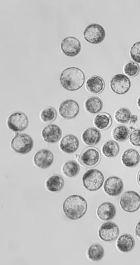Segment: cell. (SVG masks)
I'll list each match as a JSON object with an SVG mask.
<instances>
[{
    "label": "cell",
    "instance_id": "cell-21",
    "mask_svg": "<svg viewBox=\"0 0 140 265\" xmlns=\"http://www.w3.org/2000/svg\"><path fill=\"white\" fill-rule=\"evenodd\" d=\"M135 239L132 235L124 234L118 239L117 247L122 253H130L135 246Z\"/></svg>",
    "mask_w": 140,
    "mask_h": 265
},
{
    "label": "cell",
    "instance_id": "cell-5",
    "mask_svg": "<svg viewBox=\"0 0 140 265\" xmlns=\"http://www.w3.org/2000/svg\"><path fill=\"white\" fill-rule=\"evenodd\" d=\"M120 205L122 210L134 213L140 208V196L134 191H127L122 195Z\"/></svg>",
    "mask_w": 140,
    "mask_h": 265
},
{
    "label": "cell",
    "instance_id": "cell-37",
    "mask_svg": "<svg viewBox=\"0 0 140 265\" xmlns=\"http://www.w3.org/2000/svg\"><path fill=\"white\" fill-rule=\"evenodd\" d=\"M137 103H138V107H139L140 108V97L138 99Z\"/></svg>",
    "mask_w": 140,
    "mask_h": 265
},
{
    "label": "cell",
    "instance_id": "cell-33",
    "mask_svg": "<svg viewBox=\"0 0 140 265\" xmlns=\"http://www.w3.org/2000/svg\"><path fill=\"white\" fill-rule=\"evenodd\" d=\"M130 142L132 146H140V129H136L131 132Z\"/></svg>",
    "mask_w": 140,
    "mask_h": 265
},
{
    "label": "cell",
    "instance_id": "cell-23",
    "mask_svg": "<svg viewBox=\"0 0 140 265\" xmlns=\"http://www.w3.org/2000/svg\"><path fill=\"white\" fill-rule=\"evenodd\" d=\"M112 124L111 116L106 112L98 114L94 119V124L96 128L101 130L108 129Z\"/></svg>",
    "mask_w": 140,
    "mask_h": 265
},
{
    "label": "cell",
    "instance_id": "cell-14",
    "mask_svg": "<svg viewBox=\"0 0 140 265\" xmlns=\"http://www.w3.org/2000/svg\"><path fill=\"white\" fill-rule=\"evenodd\" d=\"M54 154L51 150L42 149L38 151L33 158V162L36 167L40 169H47L54 163Z\"/></svg>",
    "mask_w": 140,
    "mask_h": 265
},
{
    "label": "cell",
    "instance_id": "cell-9",
    "mask_svg": "<svg viewBox=\"0 0 140 265\" xmlns=\"http://www.w3.org/2000/svg\"><path fill=\"white\" fill-rule=\"evenodd\" d=\"M99 238L105 242H115L120 234L119 226L115 223L108 222L101 224L98 232Z\"/></svg>",
    "mask_w": 140,
    "mask_h": 265
},
{
    "label": "cell",
    "instance_id": "cell-22",
    "mask_svg": "<svg viewBox=\"0 0 140 265\" xmlns=\"http://www.w3.org/2000/svg\"><path fill=\"white\" fill-rule=\"evenodd\" d=\"M64 180L58 174L50 176L46 181V188L51 193L59 192L64 188Z\"/></svg>",
    "mask_w": 140,
    "mask_h": 265
},
{
    "label": "cell",
    "instance_id": "cell-1",
    "mask_svg": "<svg viewBox=\"0 0 140 265\" xmlns=\"http://www.w3.org/2000/svg\"><path fill=\"white\" fill-rule=\"evenodd\" d=\"M88 202L79 195H72L64 200L63 211L66 218L71 220H78L86 215Z\"/></svg>",
    "mask_w": 140,
    "mask_h": 265
},
{
    "label": "cell",
    "instance_id": "cell-18",
    "mask_svg": "<svg viewBox=\"0 0 140 265\" xmlns=\"http://www.w3.org/2000/svg\"><path fill=\"white\" fill-rule=\"evenodd\" d=\"M121 161L122 164L128 168L137 167L140 162L139 152L135 149H128L122 156Z\"/></svg>",
    "mask_w": 140,
    "mask_h": 265
},
{
    "label": "cell",
    "instance_id": "cell-17",
    "mask_svg": "<svg viewBox=\"0 0 140 265\" xmlns=\"http://www.w3.org/2000/svg\"><path fill=\"white\" fill-rule=\"evenodd\" d=\"M117 209L115 205L110 202H105L101 204L97 209V215L99 220L108 222L115 218Z\"/></svg>",
    "mask_w": 140,
    "mask_h": 265
},
{
    "label": "cell",
    "instance_id": "cell-20",
    "mask_svg": "<svg viewBox=\"0 0 140 265\" xmlns=\"http://www.w3.org/2000/svg\"><path fill=\"white\" fill-rule=\"evenodd\" d=\"M105 82L104 79L100 76L95 75L90 77L86 83V88L89 93L91 94H100L104 91Z\"/></svg>",
    "mask_w": 140,
    "mask_h": 265
},
{
    "label": "cell",
    "instance_id": "cell-13",
    "mask_svg": "<svg viewBox=\"0 0 140 265\" xmlns=\"http://www.w3.org/2000/svg\"><path fill=\"white\" fill-rule=\"evenodd\" d=\"M103 189L105 194L107 196H118L122 192L124 183L119 177H110L105 182Z\"/></svg>",
    "mask_w": 140,
    "mask_h": 265
},
{
    "label": "cell",
    "instance_id": "cell-19",
    "mask_svg": "<svg viewBox=\"0 0 140 265\" xmlns=\"http://www.w3.org/2000/svg\"><path fill=\"white\" fill-rule=\"evenodd\" d=\"M82 141L86 145L89 146H95L100 143L101 133L95 128H89L83 132Z\"/></svg>",
    "mask_w": 140,
    "mask_h": 265
},
{
    "label": "cell",
    "instance_id": "cell-8",
    "mask_svg": "<svg viewBox=\"0 0 140 265\" xmlns=\"http://www.w3.org/2000/svg\"><path fill=\"white\" fill-rule=\"evenodd\" d=\"M85 40L92 44H99L105 40L106 33L101 25L93 23L88 25L84 31Z\"/></svg>",
    "mask_w": 140,
    "mask_h": 265
},
{
    "label": "cell",
    "instance_id": "cell-3",
    "mask_svg": "<svg viewBox=\"0 0 140 265\" xmlns=\"http://www.w3.org/2000/svg\"><path fill=\"white\" fill-rule=\"evenodd\" d=\"M105 177L100 170L91 169L85 173L82 178V183L85 188L91 191L99 190L103 186Z\"/></svg>",
    "mask_w": 140,
    "mask_h": 265
},
{
    "label": "cell",
    "instance_id": "cell-28",
    "mask_svg": "<svg viewBox=\"0 0 140 265\" xmlns=\"http://www.w3.org/2000/svg\"><path fill=\"white\" fill-rule=\"evenodd\" d=\"M129 135L130 132L128 128L122 125L116 127L112 131V139L120 143L126 141L128 139Z\"/></svg>",
    "mask_w": 140,
    "mask_h": 265
},
{
    "label": "cell",
    "instance_id": "cell-10",
    "mask_svg": "<svg viewBox=\"0 0 140 265\" xmlns=\"http://www.w3.org/2000/svg\"><path fill=\"white\" fill-rule=\"evenodd\" d=\"M110 88L117 95H124L130 91L131 82L126 75L118 74L112 77L110 81Z\"/></svg>",
    "mask_w": 140,
    "mask_h": 265
},
{
    "label": "cell",
    "instance_id": "cell-34",
    "mask_svg": "<svg viewBox=\"0 0 140 265\" xmlns=\"http://www.w3.org/2000/svg\"><path fill=\"white\" fill-rule=\"evenodd\" d=\"M135 231L136 236L140 238V222H138L137 225H136Z\"/></svg>",
    "mask_w": 140,
    "mask_h": 265
},
{
    "label": "cell",
    "instance_id": "cell-11",
    "mask_svg": "<svg viewBox=\"0 0 140 265\" xmlns=\"http://www.w3.org/2000/svg\"><path fill=\"white\" fill-rule=\"evenodd\" d=\"M80 112L78 103L72 99H67L61 103L59 106V113L65 120L75 119Z\"/></svg>",
    "mask_w": 140,
    "mask_h": 265
},
{
    "label": "cell",
    "instance_id": "cell-27",
    "mask_svg": "<svg viewBox=\"0 0 140 265\" xmlns=\"http://www.w3.org/2000/svg\"><path fill=\"white\" fill-rule=\"evenodd\" d=\"M103 155L106 158L117 157L120 152V146L117 142L108 141L105 143L102 147Z\"/></svg>",
    "mask_w": 140,
    "mask_h": 265
},
{
    "label": "cell",
    "instance_id": "cell-26",
    "mask_svg": "<svg viewBox=\"0 0 140 265\" xmlns=\"http://www.w3.org/2000/svg\"><path fill=\"white\" fill-rule=\"evenodd\" d=\"M62 170L64 176L67 178H75L80 172V166L77 162L74 160H70L64 163Z\"/></svg>",
    "mask_w": 140,
    "mask_h": 265
},
{
    "label": "cell",
    "instance_id": "cell-12",
    "mask_svg": "<svg viewBox=\"0 0 140 265\" xmlns=\"http://www.w3.org/2000/svg\"><path fill=\"white\" fill-rule=\"evenodd\" d=\"M60 48L66 56L72 58L77 56L80 53L82 45L78 39L70 36L62 40Z\"/></svg>",
    "mask_w": 140,
    "mask_h": 265
},
{
    "label": "cell",
    "instance_id": "cell-4",
    "mask_svg": "<svg viewBox=\"0 0 140 265\" xmlns=\"http://www.w3.org/2000/svg\"><path fill=\"white\" fill-rule=\"evenodd\" d=\"M34 142L27 134H17L11 142V147L16 153L27 154L33 150Z\"/></svg>",
    "mask_w": 140,
    "mask_h": 265
},
{
    "label": "cell",
    "instance_id": "cell-25",
    "mask_svg": "<svg viewBox=\"0 0 140 265\" xmlns=\"http://www.w3.org/2000/svg\"><path fill=\"white\" fill-rule=\"evenodd\" d=\"M105 256V248L100 244H95L89 246L88 250V257L91 261L99 262Z\"/></svg>",
    "mask_w": 140,
    "mask_h": 265
},
{
    "label": "cell",
    "instance_id": "cell-2",
    "mask_svg": "<svg viewBox=\"0 0 140 265\" xmlns=\"http://www.w3.org/2000/svg\"><path fill=\"white\" fill-rule=\"evenodd\" d=\"M84 73L77 67H69L61 73L60 82L62 87L67 91H75L82 88L85 83Z\"/></svg>",
    "mask_w": 140,
    "mask_h": 265
},
{
    "label": "cell",
    "instance_id": "cell-31",
    "mask_svg": "<svg viewBox=\"0 0 140 265\" xmlns=\"http://www.w3.org/2000/svg\"><path fill=\"white\" fill-rule=\"evenodd\" d=\"M140 66L135 62L130 61L126 63L124 67L125 74L129 77H134L137 76L140 73Z\"/></svg>",
    "mask_w": 140,
    "mask_h": 265
},
{
    "label": "cell",
    "instance_id": "cell-30",
    "mask_svg": "<svg viewBox=\"0 0 140 265\" xmlns=\"http://www.w3.org/2000/svg\"><path fill=\"white\" fill-rule=\"evenodd\" d=\"M57 118V112L53 107H49L42 110L40 113V119L43 122H54Z\"/></svg>",
    "mask_w": 140,
    "mask_h": 265
},
{
    "label": "cell",
    "instance_id": "cell-24",
    "mask_svg": "<svg viewBox=\"0 0 140 265\" xmlns=\"http://www.w3.org/2000/svg\"><path fill=\"white\" fill-rule=\"evenodd\" d=\"M85 109L90 114H97L103 109V102L99 97H91L87 99L84 104Z\"/></svg>",
    "mask_w": 140,
    "mask_h": 265
},
{
    "label": "cell",
    "instance_id": "cell-16",
    "mask_svg": "<svg viewBox=\"0 0 140 265\" xmlns=\"http://www.w3.org/2000/svg\"><path fill=\"white\" fill-rule=\"evenodd\" d=\"M59 146L64 153L73 154L78 150L80 141L76 136L72 134H68L61 140Z\"/></svg>",
    "mask_w": 140,
    "mask_h": 265
},
{
    "label": "cell",
    "instance_id": "cell-6",
    "mask_svg": "<svg viewBox=\"0 0 140 265\" xmlns=\"http://www.w3.org/2000/svg\"><path fill=\"white\" fill-rule=\"evenodd\" d=\"M101 159L100 151L95 147L91 146L85 148L81 152L78 161L85 167H93L99 164Z\"/></svg>",
    "mask_w": 140,
    "mask_h": 265
},
{
    "label": "cell",
    "instance_id": "cell-32",
    "mask_svg": "<svg viewBox=\"0 0 140 265\" xmlns=\"http://www.w3.org/2000/svg\"><path fill=\"white\" fill-rule=\"evenodd\" d=\"M130 57L134 62L140 63V41L136 42L130 49Z\"/></svg>",
    "mask_w": 140,
    "mask_h": 265
},
{
    "label": "cell",
    "instance_id": "cell-15",
    "mask_svg": "<svg viewBox=\"0 0 140 265\" xmlns=\"http://www.w3.org/2000/svg\"><path fill=\"white\" fill-rule=\"evenodd\" d=\"M41 135L43 141L49 143H58L62 136L60 127L56 124H50L42 130Z\"/></svg>",
    "mask_w": 140,
    "mask_h": 265
},
{
    "label": "cell",
    "instance_id": "cell-7",
    "mask_svg": "<svg viewBox=\"0 0 140 265\" xmlns=\"http://www.w3.org/2000/svg\"><path fill=\"white\" fill-rule=\"evenodd\" d=\"M29 123L28 117L24 112H16L9 117L7 125L12 131L19 132L27 129Z\"/></svg>",
    "mask_w": 140,
    "mask_h": 265
},
{
    "label": "cell",
    "instance_id": "cell-35",
    "mask_svg": "<svg viewBox=\"0 0 140 265\" xmlns=\"http://www.w3.org/2000/svg\"><path fill=\"white\" fill-rule=\"evenodd\" d=\"M138 121V116L137 115H132L131 117L130 122L132 123H136Z\"/></svg>",
    "mask_w": 140,
    "mask_h": 265
},
{
    "label": "cell",
    "instance_id": "cell-29",
    "mask_svg": "<svg viewBox=\"0 0 140 265\" xmlns=\"http://www.w3.org/2000/svg\"><path fill=\"white\" fill-rule=\"evenodd\" d=\"M131 117H132V113L127 108H120L115 112L116 121L121 124H127L130 122Z\"/></svg>",
    "mask_w": 140,
    "mask_h": 265
},
{
    "label": "cell",
    "instance_id": "cell-36",
    "mask_svg": "<svg viewBox=\"0 0 140 265\" xmlns=\"http://www.w3.org/2000/svg\"><path fill=\"white\" fill-rule=\"evenodd\" d=\"M137 182H138V185H139L140 187V171L139 172H138V174L137 176Z\"/></svg>",
    "mask_w": 140,
    "mask_h": 265
}]
</instances>
